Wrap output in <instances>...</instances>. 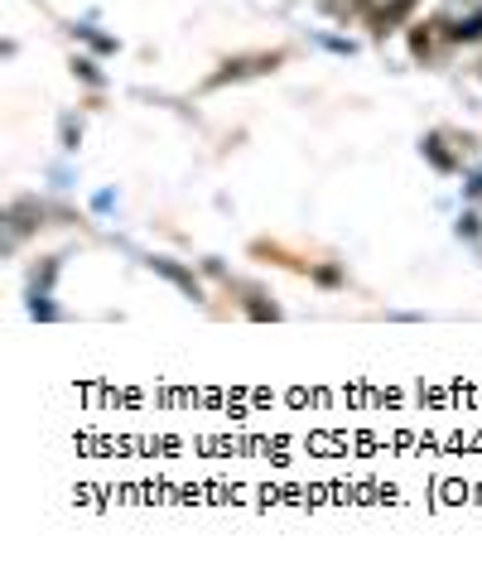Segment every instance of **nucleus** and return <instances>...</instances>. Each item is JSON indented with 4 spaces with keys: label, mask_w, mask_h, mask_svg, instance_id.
<instances>
[{
    "label": "nucleus",
    "mask_w": 482,
    "mask_h": 564,
    "mask_svg": "<svg viewBox=\"0 0 482 564\" xmlns=\"http://www.w3.org/2000/svg\"><path fill=\"white\" fill-rule=\"evenodd\" d=\"M285 54H251V58H237V63H227L222 73H213V87H222V82L232 78H256V73H270L275 63H280Z\"/></svg>",
    "instance_id": "obj_1"
},
{
    "label": "nucleus",
    "mask_w": 482,
    "mask_h": 564,
    "mask_svg": "<svg viewBox=\"0 0 482 564\" xmlns=\"http://www.w3.org/2000/svg\"><path fill=\"white\" fill-rule=\"evenodd\" d=\"M410 10H415V0H386V5L372 15V34L376 39H386L391 29H401V20L410 15Z\"/></svg>",
    "instance_id": "obj_2"
},
{
    "label": "nucleus",
    "mask_w": 482,
    "mask_h": 564,
    "mask_svg": "<svg viewBox=\"0 0 482 564\" xmlns=\"http://www.w3.org/2000/svg\"><path fill=\"white\" fill-rule=\"evenodd\" d=\"M425 155L439 164V169H454V155L444 150V140H439V135H429V140H425Z\"/></svg>",
    "instance_id": "obj_3"
},
{
    "label": "nucleus",
    "mask_w": 482,
    "mask_h": 564,
    "mask_svg": "<svg viewBox=\"0 0 482 564\" xmlns=\"http://www.w3.org/2000/svg\"><path fill=\"white\" fill-rule=\"evenodd\" d=\"M458 44H468V39H482V15H473V20H463V25H454L449 29Z\"/></svg>",
    "instance_id": "obj_4"
},
{
    "label": "nucleus",
    "mask_w": 482,
    "mask_h": 564,
    "mask_svg": "<svg viewBox=\"0 0 482 564\" xmlns=\"http://www.w3.org/2000/svg\"><path fill=\"white\" fill-rule=\"evenodd\" d=\"M434 25H415V34H410V49H415V58L429 54V44H434V34H429Z\"/></svg>",
    "instance_id": "obj_5"
},
{
    "label": "nucleus",
    "mask_w": 482,
    "mask_h": 564,
    "mask_svg": "<svg viewBox=\"0 0 482 564\" xmlns=\"http://www.w3.org/2000/svg\"><path fill=\"white\" fill-rule=\"evenodd\" d=\"M367 5H372V0H328L333 15H352V10H367Z\"/></svg>",
    "instance_id": "obj_6"
},
{
    "label": "nucleus",
    "mask_w": 482,
    "mask_h": 564,
    "mask_svg": "<svg viewBox=\"0 0 482 564\" xmlns=\"http://www.w3.org/2000/svg\"><path fill=\"white\" fill-rule=\"evenodd\" d=\"M251 319H280V309L275 304H251Z\"/></svg>",
    "instance_id": "obj_7"
}]
</instances>
